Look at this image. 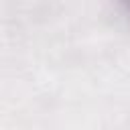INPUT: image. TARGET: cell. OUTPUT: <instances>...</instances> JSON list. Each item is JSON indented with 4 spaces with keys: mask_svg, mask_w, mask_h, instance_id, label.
Segmentation results:
<instances>
[{
    "mask_svg": "<svg viewBox=\"0 0 130 130\" xmlns=\"http://www.w3.org/2000/svg\"><path fill=\"white\" fill-rule=\"evenodd\" d=\"M120 10L124 12L126 18H130V2H122V4H120Z\"/></svg>",
    "mask_w": 130,
    "mask_h": 130,
    "instance_id": "6da1fadb",
    "label": "cell"
}]
</instances>
